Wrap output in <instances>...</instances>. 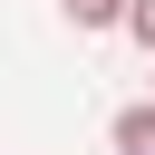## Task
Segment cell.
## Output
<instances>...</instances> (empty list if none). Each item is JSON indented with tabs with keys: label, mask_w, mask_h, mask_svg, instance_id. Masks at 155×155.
<instances>
[{
	"label": "cell",
	"mask_w": 155,
	"mask_h": 155,
	"mask_svg": "<svg viewBox=\"0 0 155 155\" xmlns=\"http://www.w3.org/2000/svg\"><path fill=\"white\" fill-rule=\"evenodd\" d=\"M107 145H116V155H155V97H145V107H116Z\"/></svg>",
	"instance_id": "cell-1"
},
{
	"label": "cell",
	"mask_w": 155,
	"mask_h": 155,
	"mask_svg": "<svg viewBox=\"0 0 155 155\" xmlns=\"http://www.w3.org/2000/svg\"><path fill=\"white\" fill-rule=\"evenodd\" d=\"M48 10H58L68 29H116V10H126V0H48Z\"/></svg>",
	"instance_id": "cell-2"
},
{
	"label": "cell",
	"mask_w": 155,
	"mask_h": 155,
	"mask_svg": "<svg viewBox=\"0 0 155 155\" xmlns=\"http://www.w3.org/2000/svg\"><path fill=\"white\" fill-rule=\"evenodd\" d=\"M116 29H126L145 58H155V0H126V10H116Z\"/></svg>",
	"instance_id": "cell-3"
}]
</instances>
